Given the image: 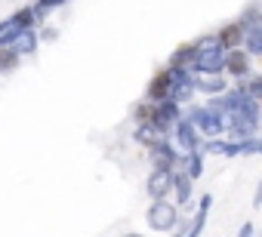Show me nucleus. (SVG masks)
Segmentation results:
<instances>
[{
    "instance_id": "c756f323",
    "label": "nucleus",
    "mask_w": 262,
    "mask_h": 237,
    "mask_svg": "<svg viewBox=\"0 0 262 237\" xmlns=\"http://www.w3.org/2000/svg\"><path fill=\"white\" fill-rule=\"evenodd\" d=\"M259 209H262V206H259Z\"/></svg>"
},
{
    "instance_id": "423d86ee",
    "label": "nucleus",
    "mask_w": 262,
    "mask_h": 237,
    "mask_svg": "<svg viewBox=\"0 0 262 237\" xmlns=\"http://www.w3.org/2000/svg\"><path fill=\"white\" fill-rule=\"evenodd\" d=\"M225 74H228V80H234V83L247 80V77L253 74V56H250L244 46L228 50V56H225Z\"/></svg>"
},
{
    "instance_id": "7ed1b4c3",
    "label": "nucleus",
    "mask_w": 262,
    "mask_h": 237,
    "mask_svg": "<svg viewBox=\"0 0 262 237\" xmlns=\"http://www.w3.org/2000/svg\"><path fill=\"white\" fill-rule=\"evenodd\" d=\"M145 222L151 231H161V234H170L176 225H182V212H179V203L170 200V197H161V200H151L148 212H145Z\"/></svg>"
},
{
    "instance_id": "2eb2a0df",
    "label": "nucleus",
    "mask_w": 262,
    "mask_h": 237,
    "mask_svg": "<svg viewBox=\"0 0 262 237\" xmlns=\"http://www.w3.org/2000/svg\"><path fill=\"white\" fill-rule=\"evenodd\" d=\"M219 40L225 43V50H234V46H244V37H247V25L241 19H231L225 25H219Z\"/></svg>"
},
{
    "instance_id": "b1692460",
    "label": "nucleus",
    "mask_w": 262,
    "mask_h": 237,
    "mask_svg": "<svg viewBox=\"0 0 262 237\" xmlns=\"http://www.w3.org/2000/svg\"><path fill=\"white\" fill-rule=\"evenodd\" d=\"M244 86H247V92L256 99V102H262V71H253L247 80H241Z\"/></svg>"
},
{
    "instance_id": "4468645a",
    "label": "nucleus",
    "mask_w": 262,
    "mask_h": 237,
    "mask_svg": "<svg viewBox=\"0 0 262 237\" xmlns=\"http://www.w3.org/2000/svg\"><path fill=\"white\" fill-rule=\"evenodd\" d=\"M164 139H167V133H164V130H161V127H158L155 121H142V124H139V127L133 130V142H136V145H142L145 151H148L151 145L164 142Z\"/></svg>"
},
{
    "instance_id": "aec40b11",
    "label": "nucleus",
    "mask_w": 262,
    "mask_h": 237,
    "mask_svg": "<svg viewBox=\"0 0 262 237\" xmlns=\"http://www.w3.org/2000/svg\"><path fill=\"white\" fill-rule=\"evenodd\" d=\"M244 50H247L253 59H262V28H250V31H247Z\"/></svg>"
},
{
    "instance_id": "9b49d317",
    "label": "nucleus",
    "mask_w": 262,
    "mask_h": 237,
    "mask_svg": "<svg viewBox=\"0 0 262 237\" xmlns=\"http://www.w3.org/2000/svg\"><path fill=\"white\" fill-rule=\"evenodd\" d=\"M194 89L207 99L222 96L228 89V74H210V71H194Z\"/></svg>"
},
{
    "instance_id": "6e6552de",
    "label": "nucleus",
    "mask_w": 262,
    "mask_h": 237,
    "mask_svg": "<svg viewBox=\"0 0 262 237\" xmlns=\"http://www.w3.org/2000/svg\"><path fill=\"white\" fill-rule=\"evenodd\" d=\"M148 160H151V167H164V170H179L182 167V154H179V148L173 145L170 136L148 148Z\"/></svg>"
},
{
    "instance_id": "f257e3e1",
    "label": "nucleus",
    "mask_w": 262,
    "mask_h": 237,
    "mask_svg": "<svg viewBox=\"0 0 262 237\" xmlns=\"http://www.w3.org/2000/svg\"><path fill=\"white\" fill-rule=\"evenodd\" d=\"M185 117H191V124L201 130L204 139L225 136V130H228V111H225V108H216L213 102H204V105H185Z\"/></svg>"
},
{
    "instance_id": "1a4fd4ad",
    "label": "nucleus",
    "mask_w": 262,
    "mask_h": 237,
    "mask_svg": "<svg viewBox=\"0 0 262 237\" xmlns=\"http://www.w3.org/2000/svg\"><path fill=\"white\" fill-rule=\"evenodd\" d=\"M173 176H176V170L151 167V173H148V179H145V194H148L151 200L170 197V194H173Z\"/></svg>"
},
{
    "instance_id": "6ab92c4d",
    "label": "nucleus",
    "mask_w": 262,
    "mask_h": 237,
    "mask_svg": "<svg viewBox=\"0 0 262 237\" xmlns=\"http://www.w3.org/2000/svg\"><path fill=\"white\" fill-rule=\"evenodd\" d=\"M19 62H22V56H19L13 46H0V74L16 71V68H19Z\"/></svg>"
},
{
    "instance_id": "412c9836",
    "label": "nucleus",
    "mask_w": 262,
    "mask_h": 237,
    "mask_svg": "<svg viewBox=\"0 0 262 237\" xmlns=\"http://www.w3.org/2000/svg\"><path fill=\"white\" fill-rule=\"evenodd\" d=\"M65 4H68V0H34V4H31V7H34V13H37V25H40V22H43V19L50 16V13H56V10H62Z\"/></svg>"
},
{
    "instance_id": "dca6fc26",
    "label": "nucleus",
    "mask_w": 262,
    "mask_h": 237,
    "mask_svg": "<svg viewBox=\"0 0 262 237\" xmlns=\"http://www.w3.org/2000/svg\"><path fill=\"white\" fill-rule=\"evenodd\" d=\"M22 59H28V56H34L37 53V46H40V31H37V25L34 28H25V31H19L16 34V40L10 43Z\"/></svg>"
},
{
    "instance_id": "ddd939ff",
    "label": "nucleus",
    "mask_w": 262,
    "mask_h": 237,
    "mask_svg": "<svg viewBox=\"0 0 262 237\" xmlns=\"http://www.w3.org/2000/svg\"><path fill=\"white\" fill-rule=\"evenodd\" d=\"M210 209H213V194H204V197L198 200V209L191 212V219H188V225H185V237H201Z\"/></svg>"
},
{
    "instance_id": "f03ea898",
    "label": "nucleus",
    "mask_w": 262,
    "mask_h": 237,
    "mask_svg": "<svg viewBox=\"0 0 262 237\" xmlns=\"http://www.w3.org/2000/svg\"><path fill=\"white\" fill-rule=\"evenodd\" d=\"M194 46H198V56H194V68H191V71L225 74V56H228V50H225V43L219 40V34H216V31H213V34L198 37V40H194Z\"/></svg>"
},
{
    "instance_id": "39448f33",
    "label": "nucleus",
    "mask_w": 262,
    "mask_h": 237,
    "mask_svg": "<svg viewBox=\"0 0 262 237\" xmlns=\"http://www.w3.org/2000/svg\"><path fill=\"white\" fill-rule=\"evenodd\" d=\"M170 139H173V145L179 148V154H182V157H185V154H191V151H201V145H204L201 130L191 124V117H185V114H182V121L173 127Z\"/></svg>"
},
{
    "instance_id": "c85d7f7f",
    "label": "nucleus",
    "mask_w": 262,
    "mask_h": 237,
    "mask_svg": "<svg viewBox=\"0 0 262 237\" xmlns=\"http://www.w3.org/2000/svg\"><path fill=\"white\" fill-rule=\"evenodd\" d=\"M123 237H145V234H123Z\"/></svg>"
},
{
    "instance_id": "f3484780",
    "label": "nucleus",
    "mask_w": 262,
    "mask_h": 237,
    "mask_svg": "<svg viewBox=\"0 0 262 237\" xmlns=\"http://www.w3.org/2000/svg\"><path fill=\"white\" fill-rule=\"evenodd\" d=\"M194 56H198V46H194V40L191 43H179L173 53H170V59H167V65L170 68H194Z\"/></svg>"
},
{
    "instance_id": "0eeeda50",
    "label": "nucleus",
    "mask_w": 262,
    "mask_h": 237,
    "mask_svg": "<svg viewBox=\"0 0 262 237\" xmlns=\"http://www.w3.org/2000/svg\"><path fill=\"white\" fill-rule=\"evenodd\" d=\"M182 114H185V105H179L176 99H164V102H155V117H151V121L170 136L173 127L182 121Z\"/></svg>"
},
{
    "instance_id": "5701e85b",
    "label": "nucleus",
    "mask_w": 262,
    "mask_h": 237,
    "mask_svg": "<svg viewBox=\"0 0 262 237\" xmlns=\"http://www.w3.org/2000/svg\"><path fill=\"white\" fill-rule=\"evenodd\" d=\"M201 151L207 154V157H225V151H228V139H204V145H201Z\"/></svg>"
},
{
    "instance_id": "20e7f679",
    "label": "nucleus",
    "mask_w": 262,
    "mask_h": 237,
    "mask_svg": "<svg viewBox=\"0 0 262 237\" xmlns=\"http://www.w3.org/2000/svg\"><path fill=\"white\" fill-rule=\"evenodd\" d=\"M34 25H37V13H34V7H22V10H16L13 16H7L4 22H0V46H10V43L16 40L19 31L34 28Z\"/></svg>"
},
{
    "instance_id": "a878e982",
    "label": "nucleus",
    "mask_w": 262,
    "mask_h": 237,
    "mask_svg": "<svg viewBox=\"0 0 262 237\" xmlns=\"http://www.w3.org/2000/svg\"><path fill=\"white\" fill-rule=\"evenodd\" d=\"M237 237H259V234H256V225H253V222H244V225L237 228Z\"/></svg>"
},
{
    "instance_id": "4be33fe9",
    "label": "nucleus",
    "mask_w": 262,
    "mask_h": 237,
    "mask_svg": "<svg viewBox=\"0 0 262 237\" xmlns=\"http://www.w3.org/2000/svg\"><path fill=\"white\" fill-rule=\"evenodd\" d=\"M237 19L247 25V31H250V28H262V7H259V4H250V7H244V13H241Z\"/></svg>"
},
{
    "instance_id": "a211bd4d",
    "label": "nucleus",
    "mask_w": 262,
    "mask_h": 237,
    "mask_svg": "<svg viewBox=\"0 0 262 237\" xmlns=\"http://www.w3.org/2000/svg\"><path fill=\"white\" fill-rule=\"evenodd\" d=\"M204 157H207L204 151H191V154H185V157H182V170H185L194 182H198V179L204 176V170H207V167H204Z\"/></svg>"
},
{
    "instance_id": "9d476101",
    "label": "nucleus",
    "mask_w": 262,
    "mask_h": 237,
    "mask_svg": "<svg viewBox=\"0 0 262 237\" xmlns=\"http://www.w3.org/2000/svg\"><path fill=\"white\" fill-rule=\"evenodd\" d=\"M173 96V71L164 65V68H158L155 74H151V80H148V86H145V99L148 102H164V99H170Z\"/></svg>"
},
{
    "instance_id": "cd10ccee",
    "label": "nucleus",
    "mask_w": 262,
    "mask_h": 237,
    "mask_svg": "<svg viewBox=\"0 0 262 237\" xmlns=\"http://www.w3.org/2000/svg\"><path fill=\"white\" fill-rule=\"evenodd\" d=\"M256 154L262 157V136H256Z\"/></svg>"
},
{
    "instance_id": "f8f14e48",
    "label": "nucleus",
    "mask_w": 262,
    "mask_h": 237,
    "mask_svg": "<svg viewBox=\"0 0 262 237\" xmlns=\"http://www.w3.org/2000/svg\"><path fill=\"white\" fill-rule=\"evenodd\" d=\"M191 194H194V179L179 167V170H176V176H173V200L179 203V209H188Z\"/></svg>"
},
{
    "instance_id": "7c9ffc66",
    "label": "nucleus",
    "mask_w": 262,
    "mask_h": 237,
    "mask_svg": "<svg viewBox=\"0 0 262 237\" xmlns=\"http://www.w3.org/2000/svg\"><path fill=\"white\" fill-rule=\"evenodd\" d=\"M259 237H262V234H259Z\"/></svg>"
},
{
    "instance_id": "393cba45",
    "label": "nucleus",
    "mask_w": 262,
    "mask_h": 237,
    "mask_svg": "<svg viewBox=\"0 0 262 237\" xmlns=\"http://www.w3.org/2000/svg\"><path fill=\"white\" fill-rule=\"evenodd\" d=\"M133 117H136V121L142 124V121H151V117H155V102H148V99H142L136 108H133Z\"/></svg>"
},
{
    "instance_id": "bb28decb",
    "label": "nucleus",
    "mask_w": 262,
    "mask_h": 237,
    "mask_svg": "<svg viewBox=\"0 0 262 237\" xmlns=\"http://www.w3.org/2000/svg\"><path fill=\"white\" fill-rule=\"evenodd\" d=\"M56 34H59V31H56V28H43V31H40V40H53V37H56Z\"/></svg>"
}]
</instances>
